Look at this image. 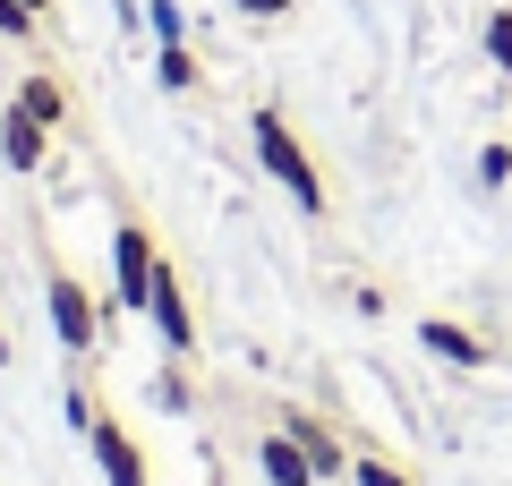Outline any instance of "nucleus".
Listing matches in <instances>:
<instances>
[{
	"label": "nucleus",
	"instance_id": "1",
	"mask_svg": "<svg viewBox=\"0 0 512 486\" xmlns=\"http://www.w3.org/2000/svg\"><path fill=\"white\" fill-rule=\"evenodd\" d=\"M248 145H256V162H265V180H274L299 214H325V180H316V162H308V145H299V128L282 120L274 103L248 120Z\"/></svg>",
	"mask_w": 512,
	"mask_h": 486
},
{
	"label": "nucleus",
	"instance_id": "2",
	"mask_svg": "<svg viewBox=\"0 0 512 486\" xmlns=\"http://www.w3.org/2000/svg\"><path fill=\"white\" fill-rule=\"evenodd\" d=\"M154 231L146 222H120L111 231V307H128V316H146V290H154Z\"/></svg>",
	"mask_w": 512,
	"mask_h": 486
},
{
	"label": "nucleus",
	"instance_id": "3",
	"mask_svg": "<svg viewBox=\"0 0 512 486\" xmlns=\"http://www.w3.org/2000/svg\"><path fill=\"white\" fill-rule=\"evenodd\" d=\"M43 307H52V333H60V350H77V359H86V350L103 342V307H94V290L77 282V273H52Z\"/></svg>",
	"mask_w": 512,
	"mask_h": 486
},
{
	"label": "nucleus",
	"instance_id": "4",
	"mask_svg": "<svg viewBox=\"0 0 512 486\" xmlns=\"http://www.w3.org/2000/svg\"><path fill=\"white\" fill-rule=\"evenodd\" d=\"M146 316H154V333H163L171 359H188V350H197V316H188V290H180V273H171V265H154Z\"/></svg>",
	"mask_w": 512,
	"mask_h": 486
},
{
	"label": "nucleus",
	"instance_id": "5",
	"mask_svg": "<svg viewBox=\"0 0 512 486\" xmlns=\"http://www.w3.org/2000/svg\"><path fill=\"white\" fill-rule=\"evenodd\" d=\"M86 452H94V469H103V486H154L146 478V452H137V435H128L120 418H94Z\"/></svg>",
	"mask_w": 512,
	"mask_h": 486
},
{
	"label": "nucleus",
	"instance_id": "6",
	"mask_svg": "<svg viewBox=\"0 0 512 486\" xmlns=\"http://www.w3.org/2000/svg\"><path fill=\"white\" fill-rule=\"evenodd\" d=\"M282 435H291V444L308 452V469H316V486H333V478H350V452H342V435H333L325 418H308V410H282Z\"/></svg>",
	"mask_w": 512,
	"mask_h": 486
},
{
	"label": "nucleus",
	"instance_id": "7",
	"mask_svg": "<svg viewBox=\"0 0 512 486\" xmlns=\"http://www.w3.org/2000/svg\"><path fill=\"white\" fill-rule=\"evenodd\" d=\"M0 162H9V171H43V162H52V128H43L26 103L0 111Z\"/></svg>",
	"mask_w": 512,
	"mask_h": 486
},
{
	"label": "nucleus",
	"instance_id": "8",
	"mask_svg": "<svg viewBox=\"0 0 512 486\" xmlns=\"http://www.w3.org/2000/svg\"><path fill=\"white\" fill-rule=\"evenodd\" d=\"M419 342H427V350H436V359H444V367H487V359H495V350H487V342H478L470 324H453V316H427V324H419Z\"/></svg>",
	"mask_w": 512,
	"mask_h": 486
},
{
	"label": "nucleus",
	"instance_id": "9",
	"mask_svg": "<svg viewBox=\"0 0 512 486\" xmlns=\"http://www.w3.org/2000/svg\"><path fill=\"white\" fill-rule=\"evenodd\" d=\"M256 469H265V486H316V469H308V452L291 444V435H256Z\"/></svg>",
	"mask_w": 512,
	"mask_h": 486
},
{
	"label": "nucleus",
	"instance_id": "10",
	"mask_svg": "<svg viewBox=\"0 0 512 486\" xmlns=\"http://www.w3.org/2000/svg\"><path fill=\"white\" fill-rule=\"evenodd\" d=\"M9 103H26V111L43 120V128H52V137H60V120H69V86H60L52 69H35V77H26L18 94H9Z\"/></svg>",
	"mask_w": 512,
	"mask_h": 486
},
{
	"label": "nucleus",
	"instance_id": "11",
	"mask_svg": "<svg viewBox=\"0 0 512 486\" xmlns=\"http://www.w3.org/2000/svg\"><path fill=\"white\" fill-rule=\"evenodd\" d=\"M154 77H163L171 94H188L197 86V52H188V43H154Z\"/></svg>",
	"mask_w": 512,
	"mask_h": 486
},
{
	"label": "nucleus",
	"instance_id": "12",
	"mask_svg": "<svg viewBox=\"0 0 512 486\" xmlns=\"http://www.w3.org/2000/svg\"><path fill=\"white\" fill-rule=\"evenodd\" d=\"M146 26H154V43H188V18H180V0H146Z\"/></svg>",
	"mask_w": 512,
	"mask_h": 486
},
{
	"label": "nucleus",
	"instance_id": "13",
	"mask_svg": "<svg viewBox=\"0 0 512 486\" xmlns=\"http://www.w3.org/2000/svg\"><path fill=\"white\" fill-rule=\"evenodd\" d=\"M350 486H410L402 461H350Z\"/></svg>",
	"mask_w": 512,
	"mask_h": 486
},
{
	"label": "nucleus",
	"instance_id": "14",
	"mask_svg": "<svg viewBox=\"0 0 512 486\" xmlns=\"http://www.w3.org/2000/svg\"><path fill=\"white\" fill-rule=\"evenodd\" d=\"M487 60L512 77V9H495V18H487Z\"/></svg>",
	"mask_w": 512,
	"mask_h": 486
},
{
	"label": "nucleus",
	"instance_id": "15",
	"mask_svg": "<svg viewBox=\"0 0 512 486\" xmlns=\"http://www.w3.org/2000/svg\"><path fill=\"white\" fill-rule=\"evenodd\" d=\"M35 9H26V0H0V35H9V43H26V35H35Z\"/></svg>",
	"mask_w": 512,
	"mask_h": 486
},
{
	"label": "nucleus",
	"instance_id": "16",
	"mask_svg": "<svg viewBox=\"0 0 512 486\" xmlns=\"http://www.w3.org/2000/svg\"><path fill=\"white\" fill-rule=\"evenodd\" d=\"M512 180V145H487V154H478V188H504Z\"/></svg>",
	"mask_w": 512,
	"mask_h": 486
},
{
	"label": "nucleus",
	"instance_id": "17",
	"mask_svg": "<svg viewBox=\"0 0 512 486\" xmlns=\"http://www.w3.org/2000/svg\"><path fill=\"white\" fill-rule=\"evenodd\" d=\"M60 418H69L77 435H94V418H103V410H94V393H60Z\"/></svg>",
	"mask_w": 512,
	"mask_h": 486
},
{
	"label": "nucleus",
	"instance_id": "18",
	"mask_svg": "<svg viewBox=\"0 0 512 486\" xmlns=\"http://www.w3.org/2000/svg\"><path fill=\"white\" fill-rule=\"evenodd\" d=\"M239 9H248V18H282V9H291V0H239Z\"/></svg>",
	"mask_w": 512,
	"mask_h": 486
},
{
	"label": "nucleus",
	"instance_id": "19",
	"mask_svg": "<svg viewBox=\"0 0 512 486\" xmlns=\"http://www.w3.org/2000/svg\"><path fill=\"white\" fill-rule=\"evenodd\" d=\"M26 9H35V18H43V9H52V0H26Z\"/></svg>",
	"mask_w": 512,
	"mask_h": 486
},
{
	"label": "nucleus",
	"instance_id": "20",
	"mask_svg": "<svg viewBox=\"0 0 512 486\" xmlns=\"http://www.w3.org/2000/svg\"><path fill=\"white\" fill-rule=\"evenodd\" d=\"M0 359H9V350H0Z\"/></svg>",
	"mask_w": 512,
	"mask_h": 486
}]
</instances>
